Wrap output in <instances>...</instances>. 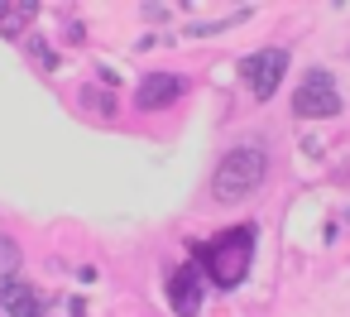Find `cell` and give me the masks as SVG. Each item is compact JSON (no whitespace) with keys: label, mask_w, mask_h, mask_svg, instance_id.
<instances>
[{"label":"cell","mask_w":350,"mask_h":317,"mask_svg":"<svg viewBox=\"0 0 350 317\" xmlns=\"http://www.w3.org/2000/svg\"><path fill=\"white\" fill-rule=\"evenodd\" d=\"M269 183V144L264 140H240L221 154V164L211 168V202L216 207H235V202H250L259 197Z\"/></svg>","instance_id":"cell-1"},{"label":"cell","mask_w":350,"mask_h":317,"mask_svg":"<svg viewBox=\"0 0 350 317\" xmlns=\"http://www.w3.org/2000/svg\"><path fill=\"white\" fill-rule=\"evenodd\" d=\"M197 264L216 288H240L250 279V264H254V226L245 221V226L221 231L216 240H206L197 250Z\"/></svg>","instance_id":"cell-2"},{"label":"cell","mask_w":350,"mask_h":317,"mask_svg":"<svg viewBox=\"0 0 350 317\" xmlns=\"http://www.w3.org/2000/svg\"><path fill=\"white\" fill-rule=\"evenodd\" d=\"M345 111V101H340V92H336V77L326 73V68H312L307 77H302V87L293 92V116L297 121H331V116H340Z\"/></svg>","instance_id":"cell-3"},{"label":"cell","mask_w":350,"mask_h":317,"mask_svg":"<svg viewBox=\"0 0 350 317\" xmlns=\"http://www.w3.org/2000/svg\"><path fill=\"white\" fill-rule=\"evenodd\" d=\"M288 49H259V53H250V58H240V82L250 87V97L254 101H273V92L283 87V73H288Z\"/></svg>","instance_id":"cell-4"},{"label":"cell","mask_w":350,"mask_h":317,"mask_svg":"<svg viewBox=\"0 0 350 317\" xmlns=\"http://www.w3.org/2000/svg\"><path fill=\"white\" fill-rule=\"evenodd\" d=\"M168 303L178 317H197L206 303V283H202V264H178L168 274Z\"/></svg>","instance_id":"cell-5"},{"label":"cell","mask_w":350,"mask_h":317,"mask_svg":"<svg viewBox=\"0 0 350 317\" xmlns=\"http://www.w3.org/2000/svg\"><path fill=\"white\" fill-rule=\"evenodd\" d=\"M183 77L178 73H149L144 82H139V97H135V106L139 111H168L178 97H183Z\"/></svg>","instance_id":"cell-6"},{"label":"cell","mask_w":350,"mask_h":317,"mask_svg":"<svg viewBox=\"0 0 350 317\" xmlns=\"http://www.w3.org/2000/svg\"><path fill=\"white\" fill-rule=\"evenodd\" d=\"M0 312L5 317H44V303L29 283L20 279H0Z\"/></svg>","instance_id":"cell-7"},{"label":"cell","mask_w":350,"mask_h":317,"mask_svg":"<svg viewBox=\"0 0 350 317\" xmlns=\"http://www.w3.org/2000/svg\"><path fill=\"white\" fill-rule=\"evenodd\" d=\"M34 20H39V5H0V34L5 39H20Z\"/></svg>","instance_id":"cell-8"},{"label":"cell","mask_w":350,"mask_h":317,"mask_svg":"<svg viewBox=\"0 0 350 317\" xmlns=\"http://www.w3.org/2000/svg\"><path fill=\"white\" fill-rule=\"evenodd\" d=\"M15 269H20V245L10 236H0V279H10Z\"/></svg>","instance_id":"cell-9"},{"label":"cell","mask_w":350,"mask_h":317,"mask_svg":"<svg viewBox=\"0 0 350 317\" xmlns=\"http://www.w3.org/2000/svg\"><path fill=\"white\" fill-rule=\"evenodd\" d=\"M82 101L87 106H96V111H111L116 101H111V92H96V87H82Z\"/></svg>","instance_id":"cell-10"}]
</instances>
